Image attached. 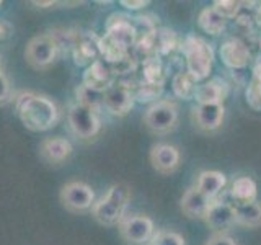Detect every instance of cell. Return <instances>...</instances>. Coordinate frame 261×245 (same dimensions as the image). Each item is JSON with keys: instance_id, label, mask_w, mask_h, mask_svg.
<instances>
[{"instance_id": "obj_3", "label": "cell", "mask_w": 261, "mask_h": 245, "mask_svg": "<svg viewBox=\"0 0 261 245\" xmlns=\"http://www.w3.org/2000/svg\"><path fill=\"white\" fill-rule=\"evenodd\" d=\"M183 54L186 57L188 74L194 82L204 80L209 76L214 62V51L211 44H207L202 38L191 35L183 43Z\"/></svg>"}, {"instance_id": "obj_23", "label": "cell", "mask_w": 261, "mask_h": 245, "mask_svg": "<svg viewBox=\"0 0 261 245\" xmlns=\"http://www.w3.org/2000/svg\"><path fill=\"white\" fill-rule=\"evenodd\" d=\"M196 82L191 79L190 74H178L173 80V92L176 96H181V98H190V96H194V92H196V87L194 85Z\"/></svg>"}, {"instance_id": "obj_24", "label": "cell", "mask_w": 261, "mask_h": 245, "mask_svg": "<svg viewBox=\"0 0 261 245\" xmlns=\"http://www.w3.org/2000/svg\"><path fill=\"white\" fill-rule=\"evenodd\" d=\"M150 245H186L185 237L175 231H159L155 232Z\"/></svg>"}, {"instance_id": "obj_16", "label": "cell", "mask_w": 261, "mask_h": 245, "mask_svg": "<svg viewBox=\"0 0 261 245\" xmlns=\"http://www.w3.org/2000/svg\"><path fill=\"white\" fill-rule=\"evenodd\" d=\"M220 57L225 65L233 69L245 67L250 59V51L242 41L239 39H228L220 46Z\"/></svg>"}, {"instance_id": "obj_15", "label": "cell", "mask_w": 261, "mask_h": 245, "mask_svg": "<svg viewBox=\"0 0 261 245\" xmlns=\"http://www.w3.org/2000/svg\"><path fill=\"white\" fill-rule=\"evenodd\" d=\"M227 185V177L219 170H202L196 178L194 188L209 200H217Z\"/></svg>"}, {"instance_id": "obj_11", "label": "cell", "mask_w": 261, "mask_h": 245, "mask_svg": "<svg viewBox=\"0 0 261 245\" xmlns=\"http://www.w3.org/2000/svg\"><path fill=\"white\" fill-rule=\"evenodd\" d=\"M202 220L212 234L227 232L228 229L235 226V206L232 203L214 200Z\"/></svg>"}, {"instance_id": "obj_13", "label": "cell", "mask_w": 261, "mask_h": 245, "mask_svg": "<svg viewBox=\"0 0 261 245\" xmlns=\"http://www.w3.org/2000/svg\"><path fill=\"white\" fill-rule=\"evenodd\" d=\"M214 200L206 198L202 193H199L194 186L188 188L183 193L181 200H179V209L188 219H204L207 209L211 208V204Z\"/></svg>"}, {"instance_id": "obj_27", "label": "cell", "mask_w": 261, "mask_h": 245, "mask_svg": "<svg viewBox=\"0 0 261 245\" xmlns=\"http://www.w3.org/2000/svg\"><path fill=\"white\" fill-rule=\"evenodd\" d=\"M204 245H239V243H237V240L232 235H228L227 232H220V234H212Z\"/></svg>"}, {"instance_id": "obj_14", "label": "cell", "mask_w": 261, "mask_h": 245, "mask_svg": "<svg viewBox=\"0 0 261 245\" xmlns=\"http://www.w3.org/2000/svg\"><path fill=\"white\" fill-rule=\"evenodd\" d=\"M73 152V147L69 139L54 136L46 137L39 144V154L49 163H62L67 160Z\"/></svg>"}, {"instance_id": "obj_5", "label": "cell", "mask_w": 261, "mask_h": 245, "mask_svg": "<svg viewBox=\"0 0 261 245\" xmlns=\"http://www.w3.org/2000/svg\"><path fill=\"white\" fill-rule=\"evenodd\" d=\"M57 56H59V44L49 35H38L31 38L24 47V59L36 70L51 67Z\"/></svg>"}, {"instance_id": "obj_9", "label": "cell", "mask_w": 261, "mask_h": 245, "mask_svg": "<svg viewBox=\"0 0 261 245\" xmlns=\"http://www.w3.org/2000/svg\"><path fill=\"white\" fill-rule=\"evenodd\" d=\"M225 118L224 103H198L191 108V122L199 133H214Z\"/></svg>"}, {"instance_id": "obj_25", "label": "cell", "mask_w": 261, "mask_h": 245, "mask_svg": "<svg viewBox=\"0 0 261 245\" xmlns=\"http://www.w3.org/2000/svg\"><path fill=\"white\" fill-rule=\"evenodd\" d=\"M240 2H235V0H216L212 2V8L220 15L224 16L225 20L228 18H235V15L240 10Z\"/></svg>"}, {"instance_id": "obj_10", "label": "cell", "mask_w": 261, "mask_h": 245, "mask_svg": "<svg viewBox=\"0 0 261 245\" xmlns=\"http://www.w3.org/2000/svg\"><path fill=\"white\" fill-rule=\"evenodd\" d=\"M149 160L157 174L171 175L179 167L181 154H179L178 147H175V145L167 144V142H159L150 147Z\"/></svg>"}, {"instance_id": "obj_30", "label": "cell", "mask_w": 261, "mask_h": 245, "mask_svg": "<svg viewBox=\"0 0 261 245\" xmlns=\"http://www.w3.org/2000/svg\"><path fill=\"white\" fill-rule=\"evenodd\" d=\"M259 23H261V8H259Z\"/></svg>"}, {"instance_id": "obj_17", "label": "cell", "mask_w": 261, "mask_h": 245, "mask_svg": "<svg viewBox=\"0 0 261 245\" xmlns=\"http://www.w3.org/2000/svg\"><path fill=\"white\" fill-rule=\"evenodd\" d=\"M258 188L256 183L250 177H239L233 180L230 186V198L235 203L233 206H245L253 201H256Z\"/></svg>"}, {"instance_id": "obj_8", "label": "cell", "mask_w": 261, "mask_h": 245, "mask_svg": "<svg viewBox=\"0 0 261 245\" xmlns=\"http://www.w3.org/2000/svg\"><path fill=\"white\" fill-rule=\"evenodd\" d=\"M59 200L62 206L70 212H84L93 208L95 191L84 182H69L61 188Z\"/></svg>"}, {"instance_id": "obj_6", "label": "cell", "mask_w": 261, "mask_h": 245, "mask_svg": "<svg viewBox=\"0 0 261 245\" xmlns=\"http://www.w3.org/2000/svg\"><path fill=\"white\" fill-rule=\"evenodd\" d=\"M67 125L72 134L82 141L93 139L101 128V119L98 116L96 110L88 108V106L73 105L67 113Z\"/></svg>"}, {"instance_id": "obj_12", "label": "cell", "mask_w": 261, "mask_h": 245, "mask_svg": "<svg viewBox=\"0 0 261 245\" xmlns=\"http://www.w3.org/2000/svg\"><path fill=\"white\" fill-rule=\"evenodd\" d=\"M101 106L113 116H126L134 106V96L126 87H110L103 93Z\"/></svg>"}, {"instance_id": "obj_28", "label": "cell", "mask_w": 261, "mask_h": 245, "mask_svg": "<svg viewBox=\"0 0 261 245\" xmlns=\"http://www.w3.org/2000/svg\"><path fill=\"white\" fill-rule=\"evenodd\" d=\"M121 5L126 7L127 10H139V8H144L149 5V2H144V0H139V2H129V0H121Z\"/></svg>"}, {"instance_id": "obj_21", "label": "cell", "mask_w": 261, "mask_h": 245, "mask_svg": "<svg viewBox=\"0 0 261 245\" xmlns=\"http://www.w3.org/2000/svg\"><path fill=\"white\" fill-rule=\"evenodd\" d=\"M198 24L199 28L207 33L211 36H219L227 27V20L224 16H220L212 7H206L202 8L198 15Z\"/></svg>"}, {"instance_id": "obj_22", "label": "cell", "mask_w": 261, "mask_h": 245, "mask_svg": "<svg viewBox=\"0 0 261 245\" xmlns=\"http://www.w3.org/2000/svg\"><path fill=\"white\" fill-rule=\"evenodd\" d=\"M75 93H77V103L82 105V106H88V108L96 110L98 106L103 103V93L96 92V90L88 88L84 84H82L75 90Z\"/></svg>"}, {"instance_id": "obj_18", "label": "cell", "mask_w": 261, "mask_h": 245, "mask_svg": "<svg viewBox=\"0 0 261 245\" xmlns=\"http://www.w3.org/2000/svg\"><path fill=\"white\" fill-rule=\"evenodd\" d=\"M227 95V84L220 79H212L196 87L194 100L198 103H222Z\"/></svg>"}, {"instance_id": "obj_1", "label": "cell", "mask_w": 261, "mask_h": 245, "mask_svg": "<svg viewBox=\"0 0 261 245\" xmlns=\"http://www.w3.org/2000/svg\"><path fill=\"white\" fill-rule=\"evenodd\" d=\"M16 114L30 131L41 133L56 126L59 119V108L47 96L21 93L16 98Z\"/></svg>"}, {"instance_id": "obj_19", "label": "cell", "mask_w": 261, "mask_h": 245, "mask_svg": "<svg viewBox=\"0 0 261 245\" xmlns=\"http://www.w3.org/2000/svg\"><path fill=\"white\" fill-rule=\"evenodd\" d=\"M84 85H87L92 90H96L100 93H105L111 87V74L105 67V64L96 61L87 69L84 77Z\"/></svg>"}, {"instance_id": "obj_2", "label": "cell", "mask_w": 261, "mask_h": 245, "mask_svg": "<svg viewBox=\"0 0 261 245\" xmlns=\"http://www.w3.org/2000/svg\"><path fill=\"white\" fill-rule=\"evenodd\" d=\"M129 200L130 190L126 185H113L100 201H95L92 216L101 226H118L126 216Z\"/></svg>"}, {"instance_id": "obj_26", "label": "cell", "mask_w": 261, "mask_h": 245, "mask_svg": "<svg viewBox=\"0 0 261 245\" xmlns=\"http://www.w3.org/2000/svg\"><path fill=\"white\" fill-rule=\"evenodd\" d=\"M12 98V87H10V80L2 72L0 74V106L10 102Z\"/></svg>"}, {"instance_id": "obj_4", "label": "cell", "mask_w": 261, "mask_h": 245, "mask_svg": "<svg viewBox=\"0 0 261 245\" xmlns=\"http://www.w3.org/2000/svg\"><path fill=\"white\" fill-rule=\"evenodd\" d=\"M142 122L152 134L165 136L171 133L178 125V103L170 98L153 102L144 113Z\"/></svg>"}, {"instance_id": "obj_29", "label": "cell", "mask_w": 261, "mask_h": 245, "mask_svg": "<svg viewBox=\"0 0 261 245\" xmlns=\"http://www.w3.org/2000/svg\"><path fill=\"white\" fill-rule=\"evenodd\" d=\"M4 70H2V57H0V74H2Z\"/></svg>"}, {"instance_id": "obj_7", "label": "cell", "mask_w": 261, "mask_h": 245, "mask_svg": "<svg viewBox=\"0 0 261 245\" xmlns=\"http://www.w3.org/2000/svg\"><path fill=\"white\" fill-rule=\"evenodd\" d=\"M118 231L121 239L127 245H145L150 243L155 234L153 220L144 214H130L124 216L118 224Z\"/></svg>"}, {"instance_id": "obj_20", "label": "cell", "mask_w": 261, "mask_h": 245, "mask_svg": "<svg viewBox=\"0 0 261 245\" xmlns=\"http://www.w3.org/2000/svg\"><path fill=\"white\" fill-rule=\"evenodd\" d=\"M235 226L247 229L261 227V203L253 201L245 206H235Z\"/></svg>"}]
</instances>
